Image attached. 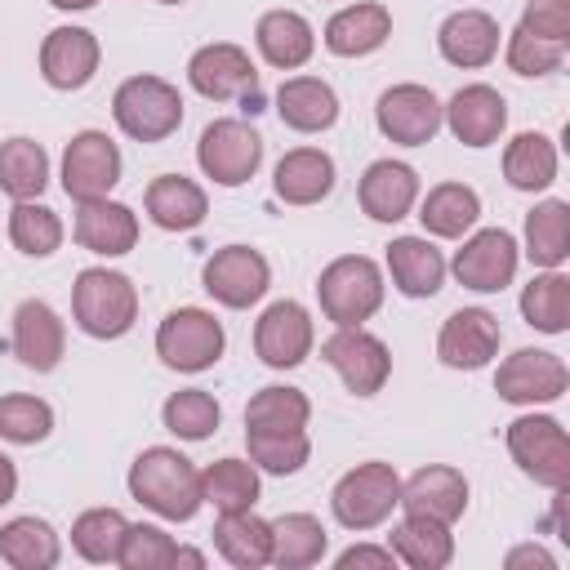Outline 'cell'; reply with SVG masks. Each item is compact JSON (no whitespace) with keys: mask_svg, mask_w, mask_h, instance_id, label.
I'll list each match as a JSON object with an SVG mask.
<instances>
[{"mask_svg":"<svg viewBox=\"0 0 570 570\" xmlns=\"http://www.w3.org/2000/svg\"><path fill=\"white\" fill-rule=\"evenodd\" d=\"M129 521L116 508H89L71 521V548L89 561V566H111L120 557V539H125Z\"/></svg>","mask_w":570,"mask_h":570,"instance_id":"b9f144b4","label":"cell"},{"mask_svg":"<svg viewBox=\"0 0 570 570\" xmlns=\"http://www.w3.org/2000/svg\"><path fill=\"white\" fill-rule=\"evenodd\" d=\"M521 316L539 334H566L570 330V276L561 267H543L521 289Z\"/></svg>","mask_w":570,"mask_h":570,"instance_id":"8d00e7d4","label":"cell"},{"mask_svg":"<svg viewBox=\"0 0 570 570\" xmlns=\"http://www.w3.org/2000/svg\"><path fill=\"white\" fill-rule=\"evenodd\" d=\"M338 570H352V566H374V570H392L396 566V557H392V548H374V543H352L347 552H338V561H334Z\"/></svg>","mask_w":570,"mask_h":570,"instance_id":"f907efd6","label":"cell"},{"mask_svg":"<svg viewBox=\"0 0 570 570\" xmlns=\"http://www.w3.org/2000/svg\"><path fill=\"white\" fill-rule=\"evenodd\" d=\"M218 419L223 410L205 387H183L160 405V423L183 441H205L209 432H218Z\"/></svg>","mask_w":570,"mask_h":570,"instance_id":"ee69618b","label":"cell"},{"mask_svg":"<svg viewBox=\"0 0 570 570\" xmlns=\"http://www.w3.org/2000/svg\"><path fill=\"white\" fill-rule=\"evenodd\" d=\"M312 419V401L298 387H258L245 405V432H303Z\"/></svg>","mask_w":570,"mask_h":570,"instance_id":"f35d334b","label":"cell"},{"mask_svg":"<svg viewBox=\"0 0 570 570\" xmlns=\"http://www.w3.org/2000/svg\"><path fill=\"white\" fill-rule=\"evenodd\" d=\"M120 183V147L102 129H80L62 151V191L80 200H102Z\"/></svg>","mask_w":570,"mask_h":570,"instance_id":"5bb4252c","label":"cell"},{"mask_svg":"<svg viewBox=\"0 0 570 570\" xmlns=\"http://www.w3.org/2000/svg\"><path fill=\"white\" fill-rule=\"evenodd\" d=\"M9 240L27 258H49L62 245V218L40 200H13L9 209Z\"/></svg>","mask_w":570,"mask_h":570,"instance_id":"7bdbcfd3","label":"cell"},{"mask_svg":"<svg viewBox=\"0 0 570 570\" xmlns=\"http://www.w3.org/2000/svg\"><path fill=\"white\" fill-rule=\"evenodd\" d=\"M521 31L552 40V45H566L570 40V0H525Z\"/></svg>","mask_w":570,"mask_h":570,"instance_id":"681fc988","label":"cell"},{"mask_svg":"<svg viewBox=\"0 0 570 570\" xmlns=\"http://www.w3.org/2000/svg\"><path fill=\"white\" fill-rule=\"evenodd\" d=\"M76 245L102 258H120L138 245V214L120 200H80L76 209Z\"/></svg>","mask_w":570,"mask_h":570,"instance_id":"cb8c5ba5","label":"cell"},{"mask_svg":"<svg viewBox=\"0 0 570 570\" xmlns=\"http://www.w3.org/2000/svg\"><path fill=\"white\" fill-rule=\"evenodd\" d=\"M396 499H401V476L383 459L356 463L330 490V508H334V521L343 530H374V525H383L392 517Z\"/></svg>","mask_w":570,"mask_h":570,"instance_id":"5b68a950","label":"cell"},{"mask_svg":"<svg viewBox=\"0 0 570 570\" xmlns=\"http://www.w3.org/2000/svg\"><path fill=\"white\" fill-rule=\"evenodd\" d=\"M156 4H183V0H156Z\"/></svg>","mask_w":570,"mask_h":570,"instance_id":"9f6ffc18","label":"cell"},{"mask_svg":"<svg viewBox=\"0 0 570 570\" xmlns=\"http://www.w3.org/2000/svg\"><path fill=\"white\" fill-rule=\"evenodd\" d=\"M316 298H321L325 321H334V330L365 325L383 307V272L365 254H343V258L321 267Z\"/></svg>","mask_w":570,"mask_h":570,"instance_id":"3957f363","label":"cell"},{"mask_svg":"<svg viewBox=\"0 0 570 570\" xmlns=\"http://www.w3.org/2000/svg\"><path fill=\"white\" fill-rule=\"evenodd\" d=\"M71 316L89 338H120L138 321V285L111 267H85L71 285Z\"/></svg>","mask_w":570,"mask_h":570,"instance_id":"7a4b0ae2","label":"cell"},{"mask_svg":"<svg viewBox=\"0 0 570 570\" xmlns=\"http://www.w3.org/2000/svg\"><path fill=\"white\" fill-rule=\"evenodd\" d=\"M396 508H405L410 517H432V521L454 525L468 512V476L450 463H428L410 481H401Z\"/></svg>","mask_w":570,"mask_h":570,"instance_id":"ffe728a7","label":"cell"},{"mask_svg":"<svg viewBox=\"0 0 570 570\" xmlns=\"http://www.w3.org/2000/svg\"><path fill=\"white\" fill-rule=\"evenodd\" d=\"M272 191L285 205H321L334 191V156L321 147H294L276 160Z\"/></svg>","mask_w":570,"mask_h":570,"instance_id":"484cf974","label":"cell"},{"mask_svg":"<svg viewBox=\"0 0 570 570\" xmlns=\"http://www.w3.org/2000/svg\"><path fill=\"white\" fill-rule=\"evenodd\" d=\"M200 281H205V294H209L214 303L240 312V307H254V303L267 294V285H272V263H267L258 249H249V245H223V249H214V254L205 258Z\"/></svg>","mask_w":570,"mask_h":570,"instance_id":"8fae6325","label":"cell"},{"mask_svg":"<svg viewBox=\"0 0 570 570\" xmlns=\"http://www.w3.org/2000/svg\"><path fill=\"white\" fill-rule=\"evenodd\" d=\"M245 445H249V463L272 476H294L312 454L307 428L303 432H245Z\"/></svg>","mask_w":570,"mask_h":570,"instance_id":"f6af8a7d","label":"cell"},{"mask_svg":"<svg viewBox=\"0 0 570 570\" xmlns=\"http://www.w3.org/2000/svg\"><path fill=\"white\" fill-rule=\"evenodd\" d=\"M503 58L517 76H552L561 62H566V45H552V40H539L530 31H512L508 45H503Z\"/></svg>","mask_w":570,"mask_h":570,"instance_id":"c3c4849f","label":"cell"},{"mask_svg":"<svg viewBox=\"0 0 570 570\" xmlns=\"http://www.w3.org/2000/svg\"><path fill=\"white\" fill-rule=\"evenodd\" d=\"M53 432V405L27 392L0 396V436L13 445H36Z\"/></svg>","mask_w":570,"mask_h":570,"instance_id":"bcb514c9","label":"cell"},{"mask_svg":"<svg viewBox=\"0 0 570 570\" xmlns=\"http://www.w3.org/2000/svg\"><path fill=\"white\" fill-rule=\"evenodd\" d=\"M98 62H102L98 36L85 27H53L40 40V76L49 89H62V94L85 89L98 76Z\"/></svg>","mask_w":570,"mask_h":570,"instance_id":"ac0fdd59","label":"cell"},{"mask_svg":"<svg viewBox=\"0 0 570 570\" xmlns=\"http://www.w3.org/2000/svg\"><path fill=\"white\" fill-rule=\"evenodd\" d=\"M441 125H450L463 147H490L508 129V102L494 85H463L441 107Z\"/></svg>","mask_w":570,"mask_h":570,"instance_id":"d6986e66","label":"cell"},{"mask_svg":"<svg viewBox=\"0 0 570 570\" xmlns=\"http://www.w3.org/2000/svg\"><path fill=\"white\" fill-rule=\"evenodd\" d=\"M330 534L312 512H285L272 521V566L281 570H307L325 557Z\"/></svg>","mask_w":570,"mask_h":570,"instance_id":"e575fe53","label":"cell"},{"mask_svg":"<svg viewBox=\"0 0 570 570\" xmlns=\"http://www.w3.org/2000/svg\"><path fill=\"white\" fill-rule=\"evenodd\" d=\"M276 116L294 134H325L338 120V94L321 76H289L276 89Z\"/></svg>","mask_w":570,"mask_h":570,"instance_id":"f1b7e54d","label":"cell"},{"mask_svg":"<svg viewBox=\"0 0 570 570\" xmlns=\"http://www.w3.org/2000/svg\"><path fill=\"white\" fill-rule=\"evenodd\" d=\"M503 343V330H499V316L485 312V307H459L445 316L441 334H436V356L441 365L450 370H481L494 361Z\"/></svg>","mask_w":570,"mask_h":570,"instance_id":"e0dca14e","label":"cell"},{"mask_svg":"<svg viewBox=\"0 0 570 570\" xmlns=\"http://www.w3.org/2000/svg\"><path fill=\"white\" fill-rule=\"evenodd\" d=\"M312 343H316V325H312L307 307L294 303V298L272 303V307L258 316V325H254V352H258V361L272 365V370H294V365H303V361L312 356Z\"/></svg>","mask_w":570,"mask_h":570,"instance_id":"2e32d148","label":"cell"},{"mask_svg":"<svg viewBox=\"0 0 570 570\" xmlns=\"http://www.w3.org/2000/svg\"><path fill=\"white\" fill-rule=\"evenodd\" d=\"M62 557L58 530L45 517H13L0 525V561L13 570H53Z\"/></svg>","mask_w":570,"mask_h":570,"instance_id":"836d02e7","label":"cell"},{"mask_svg":"<svg viewBox=\"0 0 570 570\" xmlns=\"http://www.w3.org/2000/svg\"><path fill=\"white\" fill-rule=\"evenodd\" d=\"M196 160H200V174L214 178L218 187H240L263 165V138H258V129L249 120L218 116V120H209L200 129Z\"/></svg>","mask_w":570,"mask_h":570,"instance_id":"ba28073f","label":"cell"},{"mask_svg":"<svg viewBox=\"0 0 570 570\" xmlns=\"http://www.w3.org/2000/svg\"><path fill=\"white\" fill-rule=\"evenodd\" d=\"M525 254L534 267H561L570 258V205L543 200L525 214Z\"/></svg>","mask_w":570,"mask_h":570,"instance_id":"ab89813d","label":"cell"},{"mask_svg":"<svg viewBox=\"0 0 570 570\" xmlns=\"http://www.w3.org/2000/svg\"><path fill=\"white\" fill-rule=\"evenodd\" d=\"M227 347L223 321L205 307H174L160 325H156V356L178 370V374H200L209 370Z\"/></svg>","mask_w":570,"mask_h":570,"instance_id":"52a82bcc","label":"cell"},{"mask_svg":"<svg viewBox=\"0 0 570 570\" xmlns=\"http://www.w3.org/2000/svg\"><path fill=\"white\" fill-rule=\"evenodd\" d=\"M111 116L134 142H165L183 125V94L160 76H129L111 94Z\"/></svg>","mask_w":570,"mask_h":570,"instance_id":"277c9868","label":"cell"},{"mask_svg":"<svg viewBox=\"0 0 570 570\" xmlns=\"http://www.w3.org/2000/svg\"><path fill=\"white\" fill-rule=\"evenodd\" d=\"M503 441H508L512 463L530 481H539L548 490L570 485V436H566L561 419H552V414H521V419L508 423Z\"/></svg>","mask_w":570,"mask_h":570,"instance_id":"8992f818","label":"cell"},{"mask_svg":"<svg viewBox=\"0 0 570 570\" xmlns=\"http://www.w3.org/2000/svg\"><path fill=\"white\" fill-rule=\"evenodd\" d=\"M129 494L142 508H151L156 517H165V521H191L200 512V503H205L196 463L187 454L169 450V445H151V450H142L134 459Z\"/></svg>","mask_w":570,"mask_h":570,"instance_id":"6da1fadb","label":"cell"},{"mask_svg":"<svg viewBox=\"0 0 570 570\" xmlns=\"http://www.w3.org/2000/svg\"><path fill=\"white\" fill-rule=\"evenodd\" d=\"M503 566H508V570H521V566H539V570H557V557H552L548 548H539V543H521V548H512V552L503 557Z\"/></svg>","mask_w":570,"mask_h":570,"instance_id":"816d5d0a","label":"cell"},{"mask_svg":"<svg viewBox=\"0 0 570 570\" xmlns=\"http://www.w3.org/2000/svg\"><path fill=\"white\" fill-rule=\"evenodd\" d=\"M53 9H62V13H76V9H94L98 0H49Z\"/></svg>","mask_w":570,"mask_h":570,"instance_id":"11a10c76","label":"cell"},{"mask_svg":"<svg viewBox=\"0 0 570 570\" xmlns=\"http://www.w3.org/2000/svg\"><path fill=\"white\" fill-rule=\"evenodd\" d=\"M392 36V9L379 4V0H361V4H347L338 9L330 22H325V49L334 58H365L374 49H383Z\"/></svg>","mask_w":570,"mask_h":570,"instance_id":"d4e9b609","label":"cell"},{"mask_svg":"<svg viewBox=\"0 0 570 570\" xmlns=\"http://www.w3.org/2000/svg\"><path fill=\"white\" fill-rule=\"evenodd\" d=\"M258 468L249 459H218L200 472V494L205 503H214L218 512H245L258 503Z\"/></svg>","mask_w":570,"mask_h":570,"instance_id":"60d3db41","label":"cell"},{"mask_svg":"<svg viewBox=\"0 0 570 570\" xmlns=\"http://www.w3.org/2000/svg\"><path fill=\"white\" fill-rule=\"evenodd\" d=\"M374 125H379V134H383L387 142L423 147V142H432L436 129H441V102H436V94H432L428 85L405 80V85H392V89L379 94V102H374Z\"/></svg>","mask_w":570,"mask_h":570,"instance_id":"4fadbf2b","label":"cell"},{"mask_svg":"<svg viewBox=\"0 0 570 570\" xmlns=\"http://www.w3.org/2000/svg\"><path fill=\"white\" fill-rule=\"evenodd\" d=\"M67 352V325L62 316L45 303V298H22L13 307V356L36 370V374H49Z\"/></svg>","mask_w":570,"mask_h":570,"instance_id":"44dd1931","label":"cell"},{"mask_svg":"<svg viewBox=\"0 0 570 570\" xmlns=\"http://www.w3.org/2000/svg\"><path fill=\"white\" fill-rule=\"evenodd\" d=\"M517 263H521L517 236L503 227H481L463 240V249H454L450 272L459 276V285H468L476 294H499L503 285H512Z\"/></svg>","mask_w":570,"mask_h":570,"instance_id":"9a60e30c","label":"cell"},{"mask_svg":"<svg viewBox=\"0 0 570 570\" xmlns=\"http://www.w3.org/2000/svg\"><path fill=\"white\" fill-rule=\"evenodd\" d=\"M142 205H147V218L160 227V232H191L205 223L209 214V196L200 183L183 178V174H160L147 183L142 191Z\"/></svg>","mask_w":570,"mask_h":570,"instance_id":"4316f807","label":"cell"},{"mask_svg":"<svg viewBox=\"0 0 570 570\" xmlns=\"http://www.w3.org/2000/svg\"><path fill=\"white\" fill-rule=\"evenodd\" d=\"M13 494H18V468H13V459L0 454V508H4Z\"/></svg>","mask_w":570,"mask_h":570,"instance_id":"f5cc1de1","label":"cell"},{"mask_svg":"<svg viewBox=\"0 0 570 570\" xmlns=\"http://www.w3.org/2000/svg\"><path fill=\"white\" fill-rule=\"evenodd\" d=\"M49 187V151L36 138L0 142V191L13 200H36Z\"/></svg>","mask_w":570,"mask_h":570,"instance_id":"74e56055","label":"cell"},{"mask_svg":"<svg viewBox=\"0 0 570 570\" xmlns=\"http://www.w3.org/2000/svg\"><path fill=\"white\" fill-rule=\"evenodd\" d=\"M566 387H570L566 361L557 352H543V347L512 352L494 374V392L508 405H548V401H561Z\"/></svg>","mask_w":570,"mask_h":570,"instance_id":"7c38bea8","label":"cell"},{"mask_svg":"<svg viewBox=\"0 0 570 570\" xmlns=\"http://www.w3.org/2000/svg\"><path fill=\"white\" fill-rule=\"evenodd\" d=\"M174 566H205V552H196V548H174Z\"/></svg>","mask_w":570,"mask_h":570,"instance_id":"db71d44e","label":"cell"},{"mask_svg":"<svg viewBox=\"0 0 570 570\" xmlns=\"http://www.w3.org/2000/svg\"><path fill=\"white\" fill-rule=\"evenodd\" d=\"M321 361L330 370H338V379L347 383V392L356 396H374L383 392L387 374H392V352L379 334L361 330V325H347V330H334L325 343H321Z\"/></svg>","mask_w":570,"mask_h":570,"instance_id":"30bf717a","label":"cell"},{"mask_svg":"<svg viewBox=\"0 0 570 570\" xmlns=\"http://www.w3.org/2000/svg\"><path fill=\"white\" fill-rule=\"evenodd\" d=\"M187 80L209 102L245 98V111H258V71L240 45H227V40L200 45L187 62Z\"/></svg>","mask_w":570,"mask_h":570,"instance_id":"9c48e42d","label":"cell"},{"mask_svg":"<svg viewBox=\"0 0 570 570\" xmlns=\"http://www.w3.org/2000/svg\"><path fill=\"white\" fill-rule=\"evenodd\" d=\"M436 49L450 67L463 71H481L499 58V22L485 9H454L441 27H436Z\"/></svg>","mask_w":570,"mask_h":570,"instance_id":"7402d4cb","label":"cell"},{"mask_svg":"<svg viewBox=\"0 0 570 570\" xmlns=\"http://www.w3.org/2000/svg\"><path fill=\"white\" fill-rule=\"evenodd\" d=\"M356 200L374 223H401L419 200V174L405 160H374L356 183Z\"/></svg>","mask_w":570,"mask_h":570,"instance_id":"603a6c76","label":"cell"},{"mask_svg":"<svg viewBox=\"0 0 570 570\" xmlns=\"http://www.w3.org/2000/svg\"><path fill=\"white\" fill-rule=\"evenodd\" d=\"M254 45H258V53H263L267 67L298 71L312 58V49H316V31L294 9H267L258 18V27H254Z\"/></svg>","mask_w":570,"mask_h":570,"instance_id":"83f0119b","label":"cell"},{"mask_svg":"<svg viewBox=\"0 0 570 570\" xmlns=\"http://www.w3.org/2000/svg\"><path fill=\"white\" fill-rule=\"evenodd\" d=\"M174 539L160 530V525H129L125 530V539H120V557H116V566H125V570H169L174 566Z\"/></svg>","mask_w":570,"mask_h":570,"instance_id":"7dc6e473","label":"cell"},{"mask_svg":"<svg viewBox=\"0 0 570 570\" xmlns=\"http://www.w3.org/2000/svg\"><path fill=\"white\" fill-rule=\"evenodd\" d=\"M481 218V196L468 187V183H436L428 187L423 205H419V223L428 236H441V240H459L476 227Z\"/></svg>","mask_w":570,"mask_h":570,"instance_id":"d6a6232c","label":"cell"},{"mask_svg":"<svg viewBox=\"0 0 570 570\" xmlns=\"http://www.w3.org/2000/svg\"><path fill=\"white\" fill-rule=\"evenodd\" d=\"M503 178L517 187V191H543L557 183V142L548 134H517L508 147H503Z\"/></svg>","mask_w":570,"mask_h":570,"instance_id":"d590c367","label":"cell"},{"mask_svg":"<svg viewBox=\"0 0 570 570\" xmlns=\"http://www.w3.org/2000/svg\"><path fill=\"white\" fill-rule=\"evenodd\" d=\"M214 548L236 570L272 566V521H263L254 508H245V512H218V521H214Z\"/></svg>","mask_w":570,"mask_h":570,"instance_id":"4dcf8cb0","label":"cell"},{"mask_svg":"<svg viewBox=\"0 0 570 570\" xmlns=\"http://www.w3.org/2000/svg\"><path fill=\"white\" fill-rule=\"evenodd\" d=\"M387 272L405 298H432L445 281V258L428 236H396L387 245Z\"/></svg>","mask_w":570,"mask_h":570,"instance_id":"f546056e","label":"cell"},{"mask_svg":"<svg viewBox=\"0 0 570 570\" xmlns=\"http://www.w3.org/2000/svg\"><path fill=\"white\" fill-rule=\"evenodd\" d=\"M387 548L410 570H445L454 561V534L445 521H432V517L405 512V521L387 534Z\"/></svg>","mask_w":570,"mask_h":570,"instance_id":"1f68e13d","label":"cell"}]
</instances>
